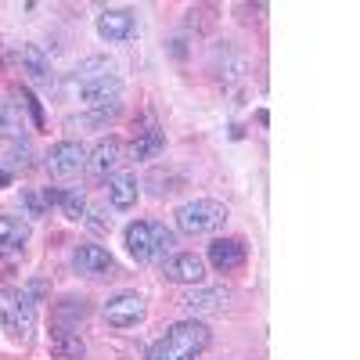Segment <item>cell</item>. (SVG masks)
Masks as SVG:
<instances>
[{
    "mask_svg": "<svg viewBox=\"0 0 360 360\" xmlns=\"http://www.w3.org/2000/svg\"><path fill=\"white\" fill-rule=\"evenodd\" d=\"M8 184H11V173H8L4 162H0V188H8Z\"/></svg>",
    "mask_w": 360,
    "mask_h": 360,
    "instance_id": "27",
    "label": "cell"
},
{
    "mask_svg": "<svg viewBox=\"0 0 360 360\" xmlns=\"http://www.w3.org/2000/svg\"><path fill=\"white\" fill-rule=\"evenodd\" d=\"M44 202L58 205L69 220H86V195L83 191H65V188H47Z\"/></svg>",
    "mask_w": 360,
    "mask_h": 360,
    "instance_id": "15",
    "label": "cell"
},
{
    "mask_svg": "<svg viewBox=\"0 0 360 360\" xmlns=\"http://www.w3.org/2000/svg\"><path fill=\"white\" fill-rule=\"evenodd\" d=\"M162 148H166V134L152 123V127H148V130H141L137 137H134V144H130V155L134 159H155L159 152H162Z\"/></svg>",
    "mask_w": 360,
    "mask_h": 360,
    "instance_id": "18",
    "label": "cell"
},
{
    "mask_svg": "<svg viewBox=\"0 0 360 360\" xmlns=\"http://www.w3.org/2000/svg\"><path fill=\"white\" fill-rule=\"evenodd\" d=\"M162 274L166 281H176V285H198L205 278V263L195 252H176L162 259Z\"/></svg>",
    "mask_w": 360,
    "mask_h": 360,
    "instance_id": "9",
    "label": "cell"
},
{
    "mask_svg": "<svg viewBox=\"0 0 360 360\" xmlns=\"http://www.w3.org/2000/svg\"><path fill=\"white\" fill-rule=\"evenodd\" d=\"M127 249L137 263H152L155 259V234H152V224L148 220H137L127 227Z\"/></svg>",
    "mask_w": 360,
    "mask_h": 360,
    "instance_id": "13",
    "label": "cell"
},
{
    "mask_svg": "<svg viewBox=\"0 0 360 360\" xmlns=\"http://www.w3.org/2000/svg\"><path fill=\"white\" fill-rule=\"evenodd\" d=\"M123 162V141L119 137H101L94 152L86 155V176L90 180H108V173Z\"/></svg>",
    "mask_w": 360,
    "mask_h": 360,
    "instance_id": "8",
    "label": "cell"
},
{
    "mask_svg": "<svg viewBox=\"0 0 360 360\" xmlns=\"http://www.w3.org/2000/svg\"><path fill=\"white\" fill-rule=\"evenodd\" d=\"M86 310H90L86 299H65V303H58V310H54V314H58V324H54V328H69V332H72V324L83 321Z\"/></svg>",
    "mask_w": 360,
    "mask_h": 360,
    "instance_id": "20",
    "label": "cell"
},
{
    "mask_svg": "<svg viewBox=\"0 0 360 360\" xmlns=\"http://www.w3.org/2000/svg\"><path fill=\"white\" fill-rule=\"evenodd\" d=\"M176 227L184 234H213L227 224V205L217 198H195L176 209Z\"/></svg>",
    "mask_w": 360,
    "mask_h": 360,
    "instance_id": "3",
    "label": "cell"
},
{
    "mask_svg": "<svg viewBox=\"0 0 360 360\" xmlns=\"http://www.w3.org/2000/svg\"><path fill=\"white\" fill-rule=\"evenodd\" d=\"M15 94L22 98V105L29 108V115H33V127L40 130V127H44V112H40V101H37L33 94H29V90H15Z\"/></svg>",
    "mask_w": 360,
    "mask_h": 360,
    "instance_id": "24",
    "label": "cell"
},
{
    "mask_svg": "<svg viewBox=\"0 0 360 360\" xmlns=\"http://www.w3.org/2000/svg\"><path fill=\"white\" fill-rule=\"evenodd\" d=\"M86 217H90L86 224H90V227H94V231H108V227H112V217H108V220H105L101 213H86Z\"/></svg>",
    "mask_w": 360,
    "mask_h": 360,
    "instance_id": "26",
    "label": "cell"
},
{
    "mask_svg": "<svg viewBox=\"0 0 360 360\" xmlns=\"http://www.w3.org/2000/svg\"><path fill=\"white\" fill-rule=\"evenodd\" d=\"M0 328H4L15 342L33 339V332H37V299H33V292L0 288Z\"/></svg>",
    "mask_w": 360,
    "mask_h": 360,
    "instance_id": "2",
    "label": "cell"
},
{
    "mask_svg": "<svg viewBox=\"0 0 360 360\" xmlns=\"http://www.w3.org/2000/svg\"><path fill=\"white\" fill-rule=\"evenodd\" d=\"M86 166V148L79 141H58L47 152V173L51 176H72Z\"/></svg>",
    "mask_w": 360,
    "mask_h": 360,
    "instance_id": "7",
    "label": "cell"
},
{
    "mask_svg": "<svg viewBox=\"0 0 360 360\" xmlns=\"http://www.w3.org/2000/svg\"><path fill=\"white\" fill-rule=\"evenodd\" d=\"M79 98L83 105L94 112V108H105V105H119V94H123V79L115 72L108 76H90V79H79Z\"/></svg>",
    "mask_w": 360,
    "mask_h": 360,
    "instance_id": "4",
    "label": "cell"
},
{
    "mask_svg": "<svg viewBox=\"0 0 360 360\" xmlns=\"http://www.w3.org/2000/svg\"><path fill=\"white\" fill-rule=\"evenodd\" d=\"M144 314H148V307H144L141 292H119L105 303V321L112 328H134V324L144 321Z\"/></svg>",
    "mask_w": 360,
    "mask_h": 360,
    "instance_id": "5",
    "label": "cell"
},
{
    "mask_svg": "<svg viewBox=\"0 0 360 360\" xmlns=\"http://www.w3.org/2000/svg\"><path fill=\"white\" fill-rule=\"evenodd\" d=\"M148 188H152V195H173V191H180L184 188V176L180 173H173V169H155L152 176H148Z\"/></svg>",
    "mask_w": 360,
    "mask_h": 360,
    "instance_id": "21",
    "label": "cell"
},
{
    "mask_svg": "<svg viewBox=\"0 0 360 360\" xmlns=\"http://www.w3.org/2000/svg\"><path fill=\"white\" fill-rule=\"evenodd\" d=\"M152 234H155V259H159V256L166 259V256H169V249L176 245V234H173L166 224H152Z\"/></svg>",
    "mask_w": 360,
    "mask_h": 360,
    "instance_id": "22",
    "label": "cell"
},
{
    "mask_svg": "<svg viewBox=\"0 0 360 360\" xmlns=\"http://www.w3.org/2000/svg\"><path fill=\"white\" fill-rule=\"evenodd\" d=\"M98 37L108 44H127L137 37V15L130 8H105L98 15Z\"/></svg>",
    "mask_w": 360,
    "mask_h": 360,
    "instance_id": "6",
    "label": "cell"
},
{
    "mask_svg": "<svg viewBox=\"0 0 360 360\" xmlns=\"http://www.w3.org/2000/svg\"><path fill=\"white\" fill-rule=\"evenodd\" d=\"M29 245V224L18 217H0V256H18Z\"/></svg>",
    "mask_w": 360,
    "mask_h": 360,
    "instance_id": "14",
    "label": "cell"
},
{
    "mask_svg": "<svg viewBox=\"0 0 360 360\" xmlns=\"http://www.w3.org/2000/svg\"><path fill=\"white\" fill-rule=\"evenodd\" d=\"M205 346H209V328L202 321H176L148 349V360H195Z\"/></svg>",
    "mask_w": 360,
    "mask_h": 360,
    "instance_id": "1",
    "label": "cell"
},
{
    "mask_svg": "<svg viewBox=\"0 0 360 360\" xmlns=\"http://www.w3.org/2000/svg\"><path fill=\"white\" fill-rule=\"evenodd\" d=\"M72 266L79 270V274H86V278H108L115 270V259L101 245H79L72 252Z\"/></svg>",
    "mask_w": 360,
    "mask_h": 360,
    "instance_id": "10",
    "label": "cell"
},
{
    "mask_svg": "<svg viewBox=\"0 0 360 360\" xmlns=\"http://www.w3.org/2000/svg\"><path fill=\"white\" fill-rule=\"evenodd\" d=\"M108 72H115L112 62H105V58H86V62L76 69V83L79 79H90V76H108Z\"/></svg>",
    "mask_w": 360,
    "mask_h": 360,
    "instance_id": "23",
    "label": "cell"
},
{
    "mask_svg": "<svg viewBox=\"0 0 360 360\" xmlns=\"http://www.w3.org/2000/svg\"><path fill=\"white\" fill-rule=\"evenodd\" d=\"M22 198H25V205H29V217H44V198H40V195L22 191Z\"/></svg>",
    "mask_w": 360,
    "mask_h": 360,
    "instance_id": "25",
    "label": "cell"
},
{
    "mask_svg": "<svg viewBox=\"0 0 360 360\" xmlns=\"http://www.w3.org/2000/svg\"><path fill=\"white\" fill-rule=\"evenodd\" d=\"M108 202L115 209H134L137 205V176L130 173H119L108 180Z\"/></svg>",
    "mask_w": 360,
    "mask_h": 360,
    "instance_id": "17",
    "label": "cell"
},
{
    "mask_svg": "<svg viewBox=\"0 0 360 360\" xmlns=\"http://www.w3.org/2000/svg\"><path fill=\"white\" fill-rule=\"evenodd\" d=\"M22 65H25V72H29V79H37V83H51V62L44 58V51L40 47H22Z\"/></svg>",
    "mask_w": 360,
    "mask_h": 360,
    "instance_id": "19",
    "label": "cell"
},
{
    "mask_svg": "<svg viewBox=\"0 0 360 360\" xmlns=\"http://www.w3.org/2000/svg\"><path fill=\"white\" fill-rule=\"evenodd\" d=\"M83 353H86V342L76 332H69V328H54L51 332V356L54 360H83Z\"/></svg>",
    "mask_w": 360,
    "mask_h": 360,
    "instance_id": "16",
    "label": "cell"
},
{
    "mask_svg": "<svg viewBox=\"0 0 360 360\" xmlns=\"http://www.w3.org/2000/svg\"><path fill=\"white\" fill-rule=\"evenodd\" d=\"M245 256H249V249H245L242 238H213V242H209V263L217 270H224V274L242 266Z\"/></svg>",
    "mask_w": 360,
    "mask_h": 360,
    "instance_id": "11",
    "label": "cell"
},
{
    "mask_svg": "<svg viewBox=\"0 0 360 360\" xmlns=\"http://www.w3.org/2000/svg\"><path fill=\"white\" fill-rule=\"evenodd\" d=\"M231 292L227 288H198V292H188L184 295V310L191 317H202V314H220L227 307Z\"/></svg>",
    "mask_w": 360,
    "mask_h": 360,
    "instance_id": "12",
    "label": "cell"
}]
</instances>
